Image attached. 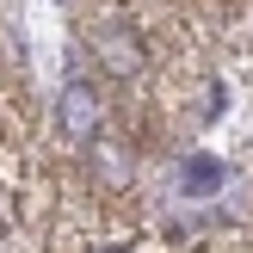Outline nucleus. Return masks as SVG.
Masks as SVG:
<instances>
[{"mask_svg":"<svg viewBox=\"0 0 253 253\" xmlns=\"http://www.w3.org/2000/svg\"><path fill=\"white\" fill-rule=\"evenodd\" d=\"M56 124H62V136H68V142H93L99 124H105L99 93H93L86 81H68V86H62V99H56Z\"/></svg>","mask_w":253,"mask_h":253,"instance_id":"f257e3e1","label":"nucleus"},{"mask_svg":"<svg viewBox=\"0 0 253 253\" xmlns=\"http://www.w3.org/2000/svg\"><path fill=\"white\" fill-rule=\"evenodd\" d=\"M185 192H216V179H222V161H185Z\"/></svg>","mask_w":253,"mask_h":253,"instance_id":"f03ea898","label":"nucleus"},{"mask_svg":"<svg viewBox=\"0 0 253 253\" xmlns=\"http://www.w3.org/2000/svg\"><path fill=\"white\" fill-rule=\"evenodd\" d=\"M105 253H130V247H105Z\"/></svg>","mask_w":253,"mask_h":253,"instance_id":"7ed1b4c3","label":"nucleus"}]
</instances>
